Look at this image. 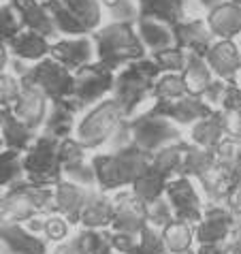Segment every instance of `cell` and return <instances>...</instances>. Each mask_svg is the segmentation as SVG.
Here are the masks:
<instances>
[{"mask_svg": "<svg viewBox=\"0 0 241 254\" xmlns=\"http://www.w3.org/2000/svg\"><path fill=\"white\" fill-rule=\"evenodd\" d=\"M165 192L177 220H186L190 224H196L201 220V214H203L201 199H198V192L194 184L190 182V178L177 175L175 180H169L165 186Z\"/></svg>", "mask_w": 241, "mask_h": 254, "instance_id": "cell-10", "label": "cell"}, {"mask_svg": "<svg viewBox=\"0 0 241 254\" xmlns=\"http://www.w3.org/2000/svg\"><path fill=\"white\" fill-rule=\"evenodd\" d=\"M26 180L24 156L19 150L0 152V188H11Z\"/></svg>", "mask_w": 241, "mask_h": 254, "instance_id": "cell-37", "label": "cell"}, {"mask_svg": "<svg viewBox=\"0 0 241 254\" xmlns=\"http://www.w3.org/2000/svg\"><path fill=\"white\" fill-rule=\"evenodd\" d=\"M73 239L79 244V248L86 254H105L111 248L109 231H101V229H83Z\"/></svg>", "mask_w": 241, "mask_h": 254, "instance_id": "cell-39", "label": "cell"}, {"mask_svg": "<svg viewBox=\"0 0 241 254\" xmlns=\"http://www.w3.org/2000/svg\"><path fill=\"white\" fill-rule=\"evenodd\" d=\"M173 218H175L173 209H171V205H169V201L165 199V196H158V199H154L152 203L145 205V220L154 229H158V231L165 229Z\"/></svg>", "mask_w": 241, "mask_h": 254, "instance_id": "cell-42", "label": "cell"}, {"mask_svg": "<svg viewBox=\"0 0 241 254\" xmlns=\"http://www.w3.org/2000/svg\"><path fill=\"white\" fill-rule=\"evenodd\" d=\"M9 60H11V56H9V49H6V45L0 43V75L4 73L6 68H9Z\"/></svg>", "mask_w": 241, "mask_h": 254, "instance_id": "cell-51", "label": "cell"}, {"mask_svg": "<svg viewBox=\"0 0 241 254\" xmlns=\"http://www.w3.org/2000/svg\"><path fill=\"white\" fill-rule=\"evenodd\" d=\"M54 254H86L81 248H79V244L75 242V239H68V242H64V244H60L58 248H56V252Z\"/></svg>", "mask_w": 241, "mask_h": 254, "instance_id": "cell-49", "label": "cell"}, {"mask_svg": "<svg viewBox=\"0 0 241 254\" xmlns=\"http://www.w3.org/2000/svg\"><path fill=\"white\" fill-rule=\"evenodd\" d=\"M13 11L17 13V19L22 28L43 34L45 39H58V30L52 24V17L41 0H9Z\"/></svg>", "mask_w": 241, "mask_h": 254, "instance_id": "cell-22", "label": "cell"}, {"mask_svg": "<svg viewBox=\"0 0 241 254\" xmlns=\"http://www.w3.org/2000/svg\"><path fill=\"white\" fill-rule=\"evenodd\" d=\"M239 105H241L239 83L226 81L222 96H220V103H218V111H222V114H239Z\"/></svg>", "mask_w": 241, "mask_h": 254, "instance_id": "cell-47", "label": "cell"}, {"mask_svg": "<svg viewBox=\"0 0 241 254\" xmlns=\"http://www.w3.org/2000/svg\"><path fill=\"white\" fill-rule=\"evenodd\" d=\"M19 81L37 86L49 101L73 96V73L60 62H56L52 56H45L43 60L28 64V68L19 75Z\"/></svg>", "mask_w": 241, "mask_h": 254, "instance_id": "cell-8", "label": "cell"}, {"mask_svg": "<svg viewBox=\"0 0 241 254\" xmlns=\"http://www.w3.org/2000/svg\"><path fill=\"white\" fill-rule=\"evenodd\" d=\"M167 182L169 180L165 178V175L156 173L154 169L147 167V171L141 175V178H137V180L132 182V196L139 203L147 205V203H152L154 199H158V196L165 194Z\"/></svg>", "mask_w": 241, "mask_h": 254, "instance_id": "cell-35", "label": "cell"}, {"mask_svg": "<svg viewBox=\"0 0 241 254\" xmlns=\"http://www.w3.org/2000/svg\"><path fill=\"white\" fill-rule=\"evenodd\" d=\"M198 182H201L205 196L214 205H220L233 190L239 188V169H224L214 162V167H209L203 175H198Z\"/></svg>", "mask_w": 241, "mask_h": 254, "instance_id": "cell-23", "label": "cell"}, {"mask_svg": "<svg viewBox=\"0 0 241 254\" xmlns=\"http://www.w3.org/2000/svg\"><path fill=\"white\" fill-rule=\"evenodd\" d=\"M171 32L177 47L183 52H194L198 56H203L207 47L214 43V37L203 17H181L180 22L171 26Z\"/></svg>", "mask_w": 241, "mask_h": 254, "instance_id": "cell-18", "label": "cell"}, {"mask_svg": "<svg viewBox=\"0 0 241 254\" xmlns=\"http://www.w3.org/2000/svg\"><path fill=\"white\" fill-rule=\"evenodd\" d=\"M180 75H181L183 83H186V90L190 94H198L211 79H214V73L209 70L205 58L194 54V52H186V62H183V68H181Z\"/></svg>", "mask_w": 241, "mask_h": 254, "instance_id": "cell-30", "label": "cell"}, {"mask_svg": "<svg viewBox=\"0 0 241 254\" xmlns=\"http://www.w3.org/2000/svg\"><path fill=\"white\" fill-rule=\"evenodd\" d=\"M150 156L137 145H126L120 150H113L111 154H101L92 158V169H94L96 186L103 192L120 190L124 186H130L134 180L141 178L147 167H150Z\"/></svg>", "mask_w": 241, "mask_h": 254, "instance_id": "cell-2", "label": "cell"}, {"mask_svg": "<svg viewBox=\"0 0 241 254\" xmlns=\"http://www.w3.org/2000/svg\"><path fill=\"white\" fill-rule=\"evenodd\" d=\"M0 254H47V239L19 222H0Z\"/></svg>", "mask_w": 241, "mask_h": 254, "instance_id": "cell-15", "label": "cell"}, {"mask_svg": "<svg viewBox=\"0 0 241 254\" xmlns=\"http://www.w3.org/2000/svg\"><path fill=\"white\" fill-rule=\"evenodd\" d=\"M229 135V128H226V114L214 109L209 116H205L201 120H196L192 124V137L194 145L207 147V150H214V147Z\"/></svg>", "mask_w": 241, "mask_h": 254, "instance_id": "cell-25", "label": "cell"}, {"mask_svg": "<svg viewBox=\"0 0 241 254\" xmlns=\"http://www.w3.org/2000/svg\"><path fill=\"white\" fill-rule=\"evenodd\" d=\"M92 188H83L73 182H58L54 186V214H62L68 224H79L81 209L86 205Z\"/></svg>", "mask_w": 241, "mask_h": 254, "instance_id": "cell-21", "label": "cell"}, {"mask_svg": "<svg viewBox=\"0 0 241 254\" xmlns=\"http://www.w3.org/2000/svg\"><path fill=\"white\" fill-rule=\"evenodd\" d=\"M90 39L94 43V58L98 64L113 73L147 54L130 22H109L107 26H98Z\"/></svg>", "mask_w": 241, "mask_h": 254, "instance_id": "cell-1", "label": "cell"}, {"mask_svg": "<svg viewBox=\"0 0 241 254\" xmlns=\"http://www.w3.org/2000/svg\"><path fill=\"white\" fill-rule=\"evenodd\" d=\"M150 111L171 120L175 124H194L196 120L209 116L214 109H209L196 94L186 92L180 98H173V101H154Z\"/></svg>", "mask_w": 241, "mask_h": 254, "instance_id": "cell-14", "label": "cell"}, {"mask_svg": "<svg viewBox=\"0 0 241 254\" xmlns=\"http://www.w3.org/2000/svg\"><path fill=\"white\" fill-rule=\"evenodd\" d=\"M43 4L49 13V17H52V24L56 30H58V34H64V37H81V34H88L83 24L62 4V0H43Z\"/></svg>", "mask_w": 241, "mask_h": 254, "instance_id": "cell-32", "label": "cell"}, {"mask_svg": "<svg viewBox=\"0 0 241 254\" xmlns=\"http://www.w3.org/2000/svg\"><path fill=\"white\" fill-rule=\"evenodd\" d=\"M214 77L222 81H237L241 68V52L235 39H214V43L203 54Z\"/></svg>", "mask_w": 241, "mask_h": 254, "instance_id": "cell-11", "label": "cell"}, {"mask_svg": "<svg viewBox=\"0 0 241 254\" xmlns=\"http://www.w3.org/2000/svg\"><path fill=\"white\" fill-rule=\"evenodd\" d=\"M137 9L139 17L173 26L181 17H186V0H137Z\"/></svg>", "mask_w": 241, "mask_h": 254, "instance_id": "cell-27", "label": "cell"}, {"mask_svg": "<svg viewBox=\"0 0 241 254\" xmlns=\"http://www.w3.org/2000/svg\"><path fill=\"white\" fill-rule=\"evenodd\" d=\"M24 173L26 180L37 186L52 188L62 180L60 173V139L39 135L26 147L24 156Z\"/></svg>", "mask_w": 241, "mask_h": 254, "instance_id": "cell-6", "label": "cell"}, {"mask_svg": "<svg viewBox=\"0 0 241 254\" xmlns=\"http://www.w3.org/2000/svg\"><path fill=\"white\" fill-rule=\"evenodd\" d=\"M41 233L47 242H64L68 237V222L62 216H43V227H41Z\"/></svg>", "mask_w": 241, "mask_h": 254, "instance_id": "cell-46", "label": "cell"}, {"mask_svg": "<svg viewBox=\"0 0 241 254\" xmlns=\"http://www.w3.org/2000/svg\"><path fill=\"white\" fill-rule=\"evenodd\" d=\"M160 235H162V244H165L167 254L190 250L192 248V242H194L192 224L186 220H177V218H173L165 229H160Z\"/></svg>", "mask_w": 241, "mask_h": 254, "instance_id": "cell-31", "label": "cell"}, {"mask_svg": "<svg viewBox=\"0 0 241 254\" xmlns=\"http://www.w3.org/2000/svg\"><path fill=\"white\" fill-rule=\"evenodd\" d=\"M103 11L109 13L111 22H130L134 24L139 17L137 0H101Z\"/></svg>", "mask_w": 241, "mask_h": 254, "instance_id": "cell-41", "label": "cell"}, {"mask_svg": "<svg viewBox=\"0 0 241 254\" xmlns=\"http://www.w3.org/2000/svg\"><path fill=\"white\" fill-rule=\"evenodd\" d=\"M186 92V83H183L180 73H160L152 86L150 98L152 101H173V98H180Z\"/></svg>", "mask_w": 241, "mask_h": 254, "instance_id": "cell-38", "label": "cell"}, {"mask_svg": "<svg viewBox=\"0 0 241 254\" xmlns=\"http://www.w3.org/2000/svg\"><path fill=\"white\" fill-rule=\"evenodd\" d=\"M237 227V216H233L222 205H211L201 214V220L196 222L194 237L198 244H224L229 235Z\"/></svg>", "mask_w": 241, "mask_h": 254, "instance_id": "cell-12", "label": "cell"}, {"mask_svg": "<svg viewBox=\"0 0 241 254\" xmlns=\"http://www.w3.org/2000/svg\"><path fill=\"white\" fill-rule=\"evenodd\" d=\"M231 2H237V4H239V2H241V0H231Z\"/></svg>", "mask_w": 241, "mask_h": 254, "instance_id": "cell-57", "label": "cell"}, {"mask_svg": "<svg viewBox=\"0 0 241 254\" xmlns=\"http://www.w3.org/2000/svg\"><path fill=\"white\" fill-rule=\"evenodd\" d=\"M134 30H137V37L141 41V45H143L145 52H150V54L175 45L171 26H167L162 22H156V19L137 17V22H134Z\"/></svg>", "mask_w": 241, "mask_h": 254, "instance_id": "cell-26", "label": "cell"}, {"mask_svg": "<svg viewBox=\"0 0 241 254\" xmlns=\"http://www.w3.org/2000/svg\"><path fill=\"white\" fill-rule=\"evenodd\" d=\"M105 254H120V252H116V250H113V248H109L107 252H105Z\"/></svg>", "mask_w": 241, "mask_h": 254, "instance_id": "cell-55", "label": "cell"}, {"mask_svg": "<svg viewBox=\"0 0 241 254\" xmlns=\"http://www.w3.org/2000/svg\"><path fill=\"white\" fill-rule=\"evenodd\" d=\"M49 56L70 73L94 62V43L88 34L81 37H58L49 45Z\"/></svg>", "mask_w": 241, "mask_h": 254, "instance_id": "cell-13", "label": "cell"}, {"mask_svg": "<svg viewBox=\"0 0 241 254\" xmlns=\"http://www.w3.org/2000/svg\"><path fill=\"white\" fill-rule=\"evenodd\" d=\"M0 128H2V143L9 147V150H19V152H26V147L34 141V130L28 128V126L22 122V120H17L15 116L6 114L2 124H0Z\"/></svg>", "mask_w": 241, "mask_h": 254, "instance_id": "cell-33", "label": "cell"}, {"mask_svg": "<svg viewBox=\"0 0 241 254\" xmlns=\"http://www.w3.org/2000/svg\"><path fill=\"white\" fill-rule=\"evenodd\" d=\"M128 128H130V143L147 154L181 139V130L177 128L175 122L158 114H152L150 109L143 111L141 116L128 118Z\"/></svg>", "mask_w": 241, "mask_h": 254, "instance_id": "cell-7", "label": "cell"}, {"mask_svg": "<svg viewBox=\"0 0 241 254\" xmlns=\"http://www.w3.org/2000/svg\"><path fill=\"white\" fill-rule=\"evenodd\" d=\"M47 105H49V98L41 92L37 86H32V83H22V92H19L17 101L13 103L11 114L17 120H22L28 128L37 130L43 126Z\"/></svg>", "mask_w": 241, "mask_h": 254, "instance_id": "cell-19", "label": "cell"}, {"mask_svg": "<svg viewBox=\"0 0 241 254\" xmlns=\"http://www.w3.org/2000/svg\"><path fill=\"white\" fill-rule=\"evenodd\" d=\"M113 88V70L105 68L98 62L73 70V98L79 109L92 107L94 103L107 98Z\"/></svg>", "mask_w": 241, "mask_h": 254, "instance_id": "cell-9", "label": "cell"}, {"mask_svg": "<svg viewBox=\"0 0 241 254\" xmlns=\"http://www.w3.org/2000/svg\"><path fill=\"white\" fill-rule=\"evenodd\" d=\"M205 24L214 39H237L241 32V6L231 0H220L207 9Z\"/></svg>", "mask_w": 241, "mask_h": 254, "instance_id": "cell-20", "label": "cell"}, {"mask_svg": "<svg viewBox=\"0 0 241 254\" xmlns=\"http://www.w3.org/2000/svg\"><path fill=\"white\" fill-rule=\"evenodd\" d=\"M150 58L154 60V64L158 66L160 73H181L183 62H186V52L180 49L177 45H173V47L150 54Z\"/></svg>", "mask_w": 241, "mask_h": 254, "instance_id": "cell-40", "label": "cell"}, {"mask_svg": "<svg viewBox=\"0 0 241 254\" xmlns=\"http://www.w3.org/2000/svg\"><path fill=\"white\" fill-rule=\"evenodd\" d=\"M2 145H4V143H2V137H0V150H2Z\"/></svg>", "mask_w": 241, "mask_h": 254, "instance_id": "cell-56", "label": "cell"}, {"mask_svg": "<svg viewBox=\"0 0 241 254\" xmlns=\"http://www.w3.org/2000/svg\"><path fill=\"white\" fill-rule=\"evenodd\" d=\"M122 120L124 114L120 105L113 98H103V101L92 105V109L79 120V124H75V141L83 150L101 147L109 141Z\"/></svg>", "mask_w": 241, "mask_h": 254, "instance_id": "cell-5", "label": "cell"}, {"mask_svg": "<svg viewBox=\"0 0 241 254\" xmlns=\"http://www.w3.org/2000/svg\"><path fill=\"white\" fill-rule=\"evenodd\" d=\"M183 145L186 141H175V143H169L160 150L152 152L150 156V169H154L156 173L165 175L167 180H171L173 175L177 173V167H180V160H181V154H183Z\"/></svg>", "mask_w": 241, "mask_h": 254, "instance_id": "cell-34", "label": "cell"}, {"mask_svg": "<svg viewBox=\"0 0 241 254\" xmlns=\"http://www.w3.org/2000/svg\"><path fill=\"white\" fill-rule=\"evenodd\" d=\"M160 75L158 66L154 64L150 56H143L139 60L128 62L126 66L113 75V101L120 105L124 118H130L141 105H143L152 94V86L156 77Z\"/></svg>", "mask_w": 241, "mask_h": 254, "instance_id": "cell-3", "label": "cell"}, {"mask_svg": "<svg viewBox=\"0 0 241 254\" xmlns=\"http://www.w3.org/2000/svg\"><path fill=\"white\" fill-rule=\"evenodd\" d=\"M196 254H224V244H203Z\"/></svg>", "mask_w": 241, "mask_h": 254, "instance_id": "cell-50", "label": "cell"}, {"mask_svg": "<svg viewBox=\"0 0 241 254\" xmlns=\"http://www.w3.org/2000/svg\"><path fill=\"white\" fill-rule=\"evenodd\" d=\"M175 254H196L192 248H190V250H181V252H175Z\"/></svg>", "mask_w": 241, "mask_h": 254, "instance_id": "cell-54", "label": "cell"}, {"mask_svg": "<svg viewBox=\"0 0 241 254\" xmlns=\"http://www.w3.org/2000/svg\"><path fill=\"white\" fill-rule=\"evenodd\" d=\"M49 45H52V41L45 39L43 34L22 28V30L6 43V49H9L11 58H17V60H24V62H30L32 64V62H39V60H43L45 56H49Z\"/></svg>", "mask_w": 241, "mask_h": 254, "instance_id": "cell-24", "label": "cell"}, {"mask_svg": "<svg viewBox=\"0 0 241 254\" xmlns=\"http://www.w3.org/2000/svg\"><path fill=\"white\" fill-rule=\"evenodd\" d=\"M111 248L120 254H137L139 248V235H130V233H109Z\"/></svg>", "mask_w": 241, "mask_h": 254, "instance_id": "cell-48", "label": "cell"}, {"mask_svg": "<svg viewBox=\"0 0 241 254\" xmlns=\"http://www.w3.org/2000/svg\"><path fill=\"white\" fill-rule=\"evenodd\" d=\"M39 214H54V190L32 182H19L0 196V222H26Z\"/></svg>", "mask_w": 241, "mask_h": 254, "instance_id": "cell-4", "label": "cell"}, {"mask_svg": "<svg viewBox=\"0 0 241 254\" xmlns=\"http://www.w3.org/2000/svg\"><path fill=\"white\" fill-rule=\"evenodd\" d=\"M19 30H22V24L17 19V13L13 11L11 2L6 0L0 4V43L6 45Z\"/></svg>", "mask_w": 241, "mask_h": 254, "instance_id": "cell-43", "label": "cell"}, {"mask_svg": "<svg viewBox=\"0 0 241 254\" xmlns=\"http://www.w3.org/2000/svg\"><path fill=\"white\" fill-rule=\"evenodd\" d=\"M111 218H113V201L107 194L103 192L96 194L92 190L86 205L81 209L79 224L83 229H107L111 224Z\"/></svg>", "mask_w": 241, "mask_h": 254, "instance_id": "cell-28", "label": "cell"}, {"mask_svg": "<svg viewBox=\"0 0 241 254\" xmlns=\"http://www.w3.org/2000/svg\"><path fill=\"white\" fill-rule=\"evenodd\" d=\"M214 162H216L214 150L186 143L175 175H181V178H198V175H203L209 167H214Z\"/></svg>", "mask_w": 241, "mask_h": 254, "instance_id": "cell-29", "label": "cell"}, {"mask_svg": "<svg viewBox=\"0 0 241 254\" xmlns=\"http://www.w3.org/2000/svg\"><path fill=\"white\" fill-rule=\"evenodd\" d=\"M19 92H22V81L15 73H4L0 75V105L6 109L13 107V103L17 101Z\"/></svg>", "mask_w": 241, "mask_h": 254, "instance_id": "cell-45", "label": "cell"}, {"mask_svg": "<svg viewBox=\"0 0 241 254\" xmlns=\"http://www.w3.org/2000/svg\"><path fill=\"white\" fill-rule=\"evenodd\" d=\"M196 2H198V4H201V6H205V9H209V6H214V4H218V2H220V0H196Z\"/></svg>", "mask_w": 241, "mask_h": 254, "instance_id": "cell-52", "label": "cell"}, {"mask_svg": "<svg viewBox=\"0 0 241 254\" xmlns=\"http://www.w3.org/2000/svg\"><path fill=\"white\" fill-rule=\"evenodd\" d=\"M75 98L66 96V98H52L47 105V114L43 120V130L45 135L56 137V139H66L73 135L75 130V122H77V114H79Z\"/></svg>", "mask_w": 241, "mask_h": 254, "instance_id": "cell-17", "label": "cell"}, {"mask_svg": "<svg viewBox=\"0 0 241 254\" xmlns=\"http://www.w3.org/2000/svg\"><path fill=\"white\" fill-rule=\"evenodd\" d=\"M41 2H43V0H41Z\"/></svg>", "mask_w": 241, "mask_h": 254, "instance_id": "cell-58", "label": "cell"}, {"mask_svg": "<svg viewBox=\"0 0 241 254\" xmlns=\"http://www.w3.org/2000/svg\"><path fill=\"white\" fill-rule=\"evenodd\" d=\"M11 109H6V107H2V105H0V124H2V120H4V116L9 114Z\"/></svg>", "mask_w": 241, "mask_h": 254, "instance_id": "cell-53", "label": "cell"}, {"mask_svg": "<svg viewBox=\"0 0 241 254\" xmlns=\"http://www.w3.org/2000/svg\"><path fill=\"white\" fill-rule=\"evenodd\" d=\"M113 218L109 227L116 233H130L139 235L141 229L147 224L145 205L132 196V192H118L113 196Z\"/></svg>", "mask_w": 241, "mask_h": 254, "instance_id": "cell-16", "label": "cell"}, {"mask_svg": "<svg viewBox=\"0 0 241 254\" xmlns=\"http://www.w3.org/2000/svg\"><path fill=\"white\" fill-rule=\"evenodd\" d=\"M137 254H167L165 244H162V235L158 229L145 224L139 233V248Z\"/></svg>", "mask_w": 241, "mask_h": 254, "instance_id": "cell-44", "label": "cell"}, {"mask_svg": "<svg viewBox=\"0 0 241 254\" xmlns=\"http://www.w3.org/2000/svg\"><path fill=\"white\" fill-rule=\"evenodd\" d=\"M62 4L79 19L88 32H94L103 24L101 0H62Z\"/></svg>", "mask_w": 241, "mask_h": 254, "instance_id": "cell-36", "label": "cell"}]
</instances>
